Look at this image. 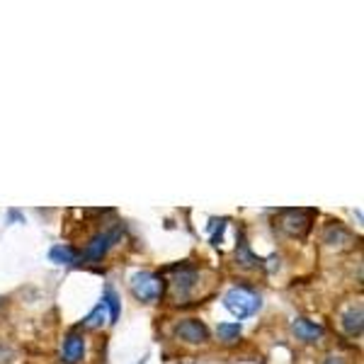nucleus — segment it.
<instances>
[{
	"instance_id": "f257e3e1",
	"label": "nucleus",
	"mask_w": 364,
	"mask_h": 364,
	"mask_svg": "<svg viewBox=\"0 0 364 364\" xmlns=\"http://www.w3.org/2000/svg\"><path fill=\"white\" fill-rule=\"evenodd\" d=\"M224 306L236 321H243L260 311V296L252 289H248V287H233V289L226 291Z\"/></svg>"
},
{
	"instance_id": "f03ea898",
	"label": "nucleus",
	"mask_w": 364,
	"mask_h": 364,
	"mask_svg": "<svg viewBox=\"0 0 364 364\" xmlns=\"http://www.w3.org/2000/svg\"><path fill=\"white\" fill-rule=\"evenodd\" d=\"M163 291H166V282L158 277L156 272H136L132 277V294L144 304L161 301Z\"/></svg>"
},
{
	"instance_id": "7ed1b4c3",
	"label": "nucleus",
	"mask_w": 364,
	"mask_h": 364,
	"mask_svg": "<svg viewBox=\"0 0 364 364\" xmlns=\"http://www.w3.org/2000/svg\"><path fill=\"white\" fill-rule=\"evenodd\" d=\"M122 233H124V228H122V226H114V228H109V231H105V233H97V236L87 243V248H85V252L80 257L87 260V262L102 260V257L109 252V248H112L117 240L122 238Z\"/></svg>"
},
{
	"instance_id": "20e7f679",
	"label": "nucleus",
	"mask_w": 364,
	"mask_h": 364,
	"mask_svg": "<svg viewBox=\"0 0 364 364\" xmlns=\"http://www.w3.org/2000/svg\"><path fill=\"white\" fill-rule=\"evenodd\" d=\"M175 336H178L182 343L204 345L209 340V328L204 326L199 318H187V321L178 323V328H175Z\"/></svg>"
},
{
	"instance_id": "39448f33",
	"label": "nucleus",
	"mask_w": 364,
	"mask_h": 364,
	"mask_svg": "<svg viewBox=\"0 0 364 364\" xmlns=\"http://www.w3.org/2000/svg\"><path fill=\"white\" fill-rule=\"evenodd\" d=\"M85 357V336L80 331H70L63 338L61 345V362L63 364H78Z\"/></svg>"
},
{
	"instance_id": "423d86ee",
	"label": "nucleus",
	"mask_w": 364,
	"mask_h": 364,
	"mask_svg": "<svg viewBox=\"0 0 364 364\" xmlns=\"http://www.w3.org/2000/svg\"><path fill=\"white\" fill-rule=\"evenodd\" d=\"M291 331H294V336L299 340H304V343H316V340H321L323 333H326L321 323H314L309 318H296L291 323Z\"/></svg>"
},
{
	"instance_id": "0eeeda50",
	"label": "nucleus",
	"mask_w": 364,
	"mask_h": 364,
	"mask_svg": "<svg viewBox=\"0 0 364 364\" xmlns=\"http://www.w3.org/2000/svg\"><path fill=\"white\" fill-rule=\"evenodd\" d=\"M304 216H309V211H287L284 214L282 226H284V231L289 233V236H304V233H306L309 219H304Z\"/></svg>"
},
{
	"instance_id": "6e6552de",
	"label": "nucleus",
	"mask_w": 364,
	"mask_h": 364,
	"mask_svg": "<svg viewBox=\"0 0 364 364\" xmlns=\"http://www.w3.org/2000/svg\"><path fill=\"white\" fill-rule=\"evenodd\" d=\"M362 328H364L362 306L345 311V314H343V331H345V336H350V338H360V336H362Z\"/></svg>"
},
{
	"instance_id": "1a4fd4ad",
	"label": "nucleus",
	"mask_w": 364,
	"mask_h": 364,
	"mask_svg": "<svg viewBox=\"0 0 364 364\" xmlns=\"http://www.w3.org/2000/svg\"><path fill=\"white\" fill-rule=\"evenodd\" d=\"M49 260L56 262V265H75L78 262V252L70 245H54L49 250Z\"/></svg>"
},
{
	"instance_id": "9d476101",
	"label": "nucleus",
	"mask_w": 364,
	"mask_h": 364,
	"mask_svg": "<svg viewBox=\"0 0 364 364\" xmlns=\"http://www.w3.org/2000/svg\"><path fill=\"white\" fill-rule=\"evenodd\" d=\"M105 321H109V316H107V306H105L102 301L97 304L95 309L90 311V314L83 318V328H87V331H95V328H102L105 326Z\"/></svg>"
},
{
	"instance_id": "9b49d317",
	"label": "nucleus",
	"mask_w": 364,
	"mask_h": 364,
	"mask_svg": "<svg viewBox=\"0 0 364 364\" xmlns=\"http://www.w3.org/2000/svg\"><path fill=\"white\" fill-rule=\"evenodd\" d=\"M240 333H243V326H240L238 321H233V323H219V328H216V336H219L221 343H226V345L236 343V340L240 338Z\"/></svg>"
},
{
	"instance_id": "f8f14e48",
	"label": "nucleus",
	"mask_w": 364,
	"mask_h": 364,
	"mask_svg": "<svg viewBox=\"0 0 364 364\" xmlns=\"http://www.w3.org/2000/svg\"><path fill=\"white\" fill-rule=\"evenodd\" d=\"M102 304L107 306L109 323L114 326V323L119 321V296H117L112 289H107V291H105V296H102Z\"/></svg>"
},
{
	"instance_id": "ddd939ff",
	"label": "nucleus",
	"mask_w": 364,
	"mask_h": 364,
	"mask_svg": "<svg viewBox=\"0 0 364 364\" xmlns=\"http://www.w3.org/2000/svg\"><path fill=\"white\" fill-rule=\"evenodd\" d=\"M323 240H326L331 248H336V240H345V243H350V233L345 231L343 226H328L326 233H323Z\"/></svg>"
},
{
	"instance_id": "4468645a",
	"label": "nucleus",
	"mask_w": 364,
	"mask_h": 364,
	"mask_svg": "<svg viewBox=\"0 0 364 364\" xmlns=\"http://www.w3.org/2000/svg\"><path fill=\"white\" fill-rule=\"evenodd\" d=\"M195 279H197L195 269H185V272L178 274V282H175V287H178L180 294H187V291L192 289V284H195Z\"/></svg>"
},
{
	"instance_id": "2eb2a0df",
	"label": "nucleus",
	"mask_w": 364,
	"mask_h": 364,
	"mask_svg": "<svg viewBox=\"0 0 364 364\" xmlns=\"http://www.w3.org/2000/svg\"><path fill=\"white\" fill-rule=\"evenodd\" d=\"M323 364H345L343 360H340V357H336V355H331V357H326V362Z\"/></svg>"
},
{
	"instance_id": "dca6fc26",
	"label": "nucleus",
	"mask_w": 364,
	"mask_h": 364,
	"mask_svg": "<svg viewBox=\"0 0 364 364\" xmlns=\"http://www.w3.org/2000/svg\"><path fill=\"white\" fill-rule=\"evenodd\" d=\"M146 360H149V357H144V360H141V362H136V364H146Z\"/></svg>"
}]
</instances>
